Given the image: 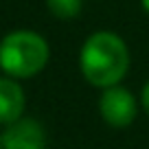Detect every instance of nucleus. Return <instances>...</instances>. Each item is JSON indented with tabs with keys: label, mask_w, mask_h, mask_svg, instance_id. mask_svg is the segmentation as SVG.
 <instances>
[{
	"label": "nucleus",
	"mask_w": 149,
	"mask_h": 149,
	"mask_svg": "<svg viewBox=\"0 0 149 149\" xmlns=\"http://www.w3.org/2000/svg\"><path fill=\"white\" fill-rule=\"evenodd\" d=\"M132 66V53L118 33L101 29L90 33L79 51V70L92 88H110L121 84Z\"/></svg>",
	"instance_id": "1"
},
{
	"label": "nucleus",
	"mask_w": 149,
	"mask_h": 149,
	"mask_svg": "<svg viewBox=\"0 0 149 149\" xmlns=\"http://www.w3.org/2000/svg\"><path fill=\"white\" fill-rule=\"evenodd\" d=\"M51 44L33 29H15L0 40V70L18 81L33 79L46 68Z\"/></svg>",
	"instance_id": "2"
},
{
	"label": "nucleus",
	"mask_w": 149,
	"mask_h": 149,
	"mask_svg": "<svg viewBox=\"0 0 149 149\" xmlns=\"http://www.w3.org/2000/svg\"><path fill=\"white\" fill-rule=\"evenodd\" d=\"M140 110V99H136L125 86L116 84L101 90L99 97V114L103 123L112 130H125L136 121Z\"/></svg>",
	"instance_id": "3"
},
{
	"label": "nucleus",
	"mask_w": 149,
	"mask_h": 149,
	"mask_svg": "<svg viewBox=\"0 0 149 149\" xmlns=\"http://www.w3.org/2000/svg\"><path fill=\"white\" fill-rule=\"evenodd\" d=\"M0 149H46V130L37 118L24 114L2 127Z\"/></svg>",
	"instance_id": "4"
},
{
	"label": "nucleus",
	"mask_w": 149,
	"mask_h": 149,
	"mask_svg": "<svg viewBox=\"0 0 149 149\" xmlns=\"http://www.w3.org/2000/svg\"><path fill=\"white\" fill-rule=\"evenodd\" d=\"M26 107V94L18 79L2 74L0 77V125L5 127L9 123L24 116Z\"/></svg>",
	"instance_id": "5"
},
{
	"label": "nucleus",
	"mask_w": 149,
	"mask_h": 149,
	"mask_svg": "<svg viewBox=\"0 0 149 149\" xmlns=\"http://www.w3.org/2000/svg\"><path fill=\"white\" fill-rule=\"evenodd\" d=\"M46 9L57 20H74L84 9V0H46Z\"/></svg>",
	"instance_id": "6"
},
{
	"label": "nucleus",
	"mask_w": 149,
	"mask_h": 149,
	"mask_svg": "<svg viewBox=\"0 0 149 149\" xmlns=\"http://www.w3.org/2000/svg\"><path fill=\"white\" fill-rule=\"evenodd\" d=\"M140 107L145 110V114L149 116V79L145 81L143 90H140Z\"/></svg>",
	"instance_id": "7"
},
{
	"label": "nucleus",
	"mask_w": 149,
	"mask_h": 149,
	"mask_svg": "<svg viewBox=\"0 0 149 149\" xmlns=\"http://www.w3.org/2000/svg\"><path fill=\"white\" fill-rule=\"evenodd\" d=\"M140 7H143V9L149 13V0H140Z\"/></svg>",
	"instance_id": "8"
}]
</instances>
